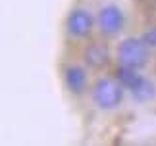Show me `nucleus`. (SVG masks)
Here are the masks:
<instances>
[{
    "mask_svg": "<svg viewBox=\"0 0 156 146\" xmlns=\"http://www.w3.org/2000/svg\"><path fill=\"white\" fill-rule=\"evenodd\" d=\"M118 60L122 65H127V68H135L141 69L143 65L148 62V44L145 39H125L122 44H119L118 50Z\"/></svg>",
    "mask_w": 156,
    "mask_h": 146,
    "instance_id": "nucleus-1",
    "label": "nucleus"
},
{
    "mask_svg": "<svg viewBox=\"0 0 156 146\" xmlns=\"http://www.w3.org/2000/svg\"><path fill=\"white\" fill-rule=\"evenodd\" d=\"M123 98V90L122 87L112 81V79H100L93 89V100L94 104L102 109H112L116 108Z\"/></svg>",
    "mask_w": 156,
    "mask_h": 146,
    "instance_id": "nucleus-2",
    "label": "nucleus"
},
{
    "mask_svg": "<svg viewBox=\"0 0 156 146\" xmlns=\"http://www.w3.org/2000/svg\"><path fill=\"white\" fill-rule=\"evenodd\" d=\"M123 23H125V16L123 12L114 4H108L100 10L98 14V27L100 31L106 33V35H118L119 31L123 29Z\"/></svg>",
    "mask_w": 156,
    "mask_h": 146,
    "instance_id": "nucleus-3",
    "label": "nucleus"
},
{
    "mask_svg": "<svg viewBox=\"0 0 156 146\" xmlns=\"http://www.w3.org/2000/svg\"><path fill=\"white\" fill-rule=\"evenodd\" d=\"M94 25V19L93 16L89 14L87 10L83 8H77L69 14L68 17V33L73 35L75 39H81V36H85L91 33V29Z\"/></svg>",
    "mask_w": 156,
    "mask_h": 146,
    "instance_id": "nucleus-4",
    "label": "nucleus"
},
{
    "mask_svg": "<svg viewBox=\"0 0 156 146\" xmlns=\"http://www.w3.org/2000/svg\"><path fill=\"white\" fill-rule=\"evenodd\" d=\"M85 62L91 65V68L98 69V68H104L108 64V60H110V50H108V46L102 44V42H93L91 46L85 50Z\"/></svg>",
    "mask_w": 156,
    "mask_h": 146,
    "instance_id": "nucleus-5",
    "label": "nucleus"
},
{
    "mask_svg": "<svg viewBox=\"0 0 156 146\" xmlns=\"http://www.w3.org/2000/svg\"><path fill=\"white\" fill-rule=\"evenodd\" d=\"M64 79H66V85H68V89L71 92H81L87 87V73L81 65H69L66 69Z\"/></svg>",
    "mask_w": 156,
    "mask_h": 146,
    "instance_id": "nucleus-6",
    "label": "nucleus"
},
{
    "mask_svg": "<svg viewBox=\"0 0 156 146\" xmlns=\"http://www.w3.org/2000/svg\"><path fill=\"white\" fill-rule=\"evenodd\" d=\"M131 94H133V98L137 102H148L156 96V87H154L152 81H148V79L143 77L141 81L131 89Z\"/></svg>",
    "mask_w": 156,
    "mask_h": 146,
    "instance_id": "nucleus-7",
    "label": "nucleus"
},
{
    "mask_svg": "<svg viewBox=\"0 0 156 146\" xmlns=\"http://www.w3.org/2000/svg\"><path fill=\"white\" fill-rule=\"evenodd\" d=\"M116 77H118V81L122 83L123 87H127L129 90L133 89L135 85L143 79V75L139 73V69H135V68H127V65H122V68L118 69Z\"/></svg>",
    "mask_w": 156,
    "mask_h": 146,
    "instance_id": "nucleus-8",
    "label": "nucleus"
},
{
    "mask_svg": "<svg viewBox=\"0 0 156 146\" xmlns=\"http://www.w3.org/2000/svg\"><path fill=\"white\" fill-rule=\"evenodd\" d=\"M143 39L147 40V44H148V46H156V27L148 29V31L143 35Z\"/></svg>",
    "mask_w": 156,
    "mask_h": 146,
    "instance_id": "nucleus-9",
    "label": "nucleus"
}]
</instances>
